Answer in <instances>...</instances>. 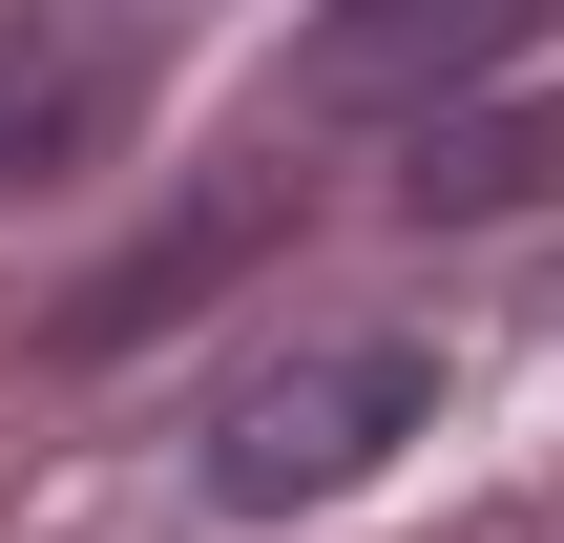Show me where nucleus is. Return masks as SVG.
<instances>
[{"label": "nucleus", "instance_id": "obj_1", "mask_svg": "<svg viewBox=\"0 0 564 543\" xmlns=\"http://www.w3.org/2000/svg\"><path fill=\"white\" fill-rule=\"evenodd\" d=\"M419 398H440V356L419 335H335V356H251L230 398H209V502L230 523H314L335 481H377L398 439H419Z\"/></svg>", "mask_w": 564, "mask_h": 543}, {"label": "nucleus", "instance_id": "obj_3", "mask_svg": "<svg viewBox=\"0 0 564 543\" xmlns=\"http://www.w3.org/2000/svg\"><path fill=\"white\" fill-rule=\"evenodd\" d=\"M126 126H147V42L126 21H63V0H0V209L21 188H84Z\"/></svg>", "mask_w": 564, "mask_h": 543}, {"label": "nucleus", "instance_id": "obj_2", "mask_svg": "<svg viewBox=\"0 0 564 543\" xmlns=\"http://www.w3.org/2000/svg\"><path fill=\"white\" fill-rule=\"evenodd\" d=\"M272 230H293V167H209V188H188V209H167L147 251H105V272H84L63 314H42V356L84 377V356H147V335H188V314H209V293H230V272L272 251Z\"/></svg>", "mask_w": 564, "mask_h": 543}, {"label": "nucleus", "instance_id": "obj_4", "mask_svg": "<svg viewBox=\"0 0 564 543\" xmlns=\"http://www.w3.org/2000/svg\"><path fill=\"white\" fill-rule=\"evenodd\" d=\"M523 21H544V0H356V21L314 42V126H419V105L502 84Z\"/></svg>", "mask_w": 564, "mask_h": 543}, {"label": "nucleus", "instance_id": "obj_5", "mask_svg": "<svg viewBox=\"0 0 564 543\" xmlns=\"http://www.w3.org/2000/svg\"><path fill=\"white\" fill-rule=\"evenodd\" d=\"M544 188H564V105H440L398 209L419 230H481V209H544Z\"/></svg>", "mask_w": 564, "mask_h": 543}]
</instances>
